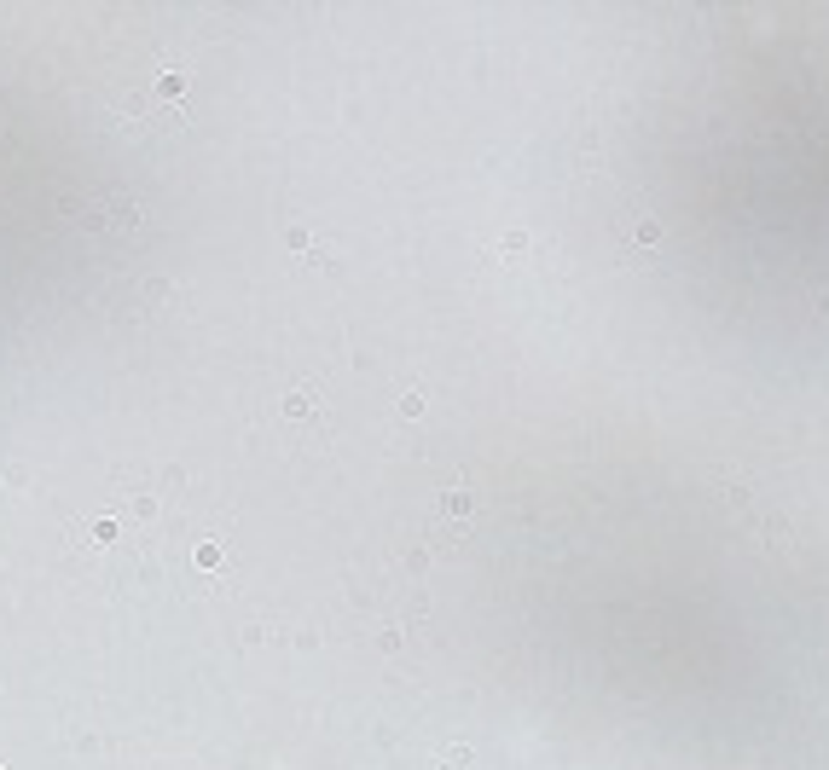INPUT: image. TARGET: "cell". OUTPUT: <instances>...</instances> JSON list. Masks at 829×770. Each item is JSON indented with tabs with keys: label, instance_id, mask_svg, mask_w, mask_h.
Listing matches in <instances>:
<instances>
[{
	"label": "cell",
	"instance_id": "6da1fadb",
	"mask_svg": "<svg viewBox=\"0 0 829 770\" xmlns=\"http://www.w3.org/2000/svg\"><path fill=\"white\" fill-rule=\"evenodd\" d=\"M157 93H162V99H180V93H186V76H180V70H169V76L157 81Z\"/></svg>",
	"mask_w": 829,
	"mask_h": 770
},
{
	"label": "cell",
	"instance_id": "7a4b0ae2",
	"mask_svg": "<svg viewBox=\"0 0 829 770\" xmlns=\"http://www.w3.org/2000/svg\"><path fill=\"white\" fill-rule=\"evenodd\" d=\"M441 510H447V516H464V510H470V493H447Z\"/></svg>",
	"mask_w": 829,
	"mask_h": 770
},
{
	"label": "cell",
	"instance_id": "3957f363",
	"mask_svg": "<svg viewBox=\"0 0 829 770\" xmlns=\"http://www.w3.org/2000/svg\"><path fill=\"white\" fill-rule=\"evenodd\" d=\"M284 412H290V417H307V412H314V400H307V394H302V388H296V394H290V405H284Z\"/></svg>",
	"mask_w": 829,
	"mask_h": 770
},
{
	"label": "cell",
	"instance_id": "277c9868",
	"mask_svg": "<svg viewBox=\"0 0 829 770\" xmlns=\"http://www.w3.org/2000/svg\"><path fill=\"white\" fill-rule=\"evenodd\" d=\"M198 568H221V545H198Z\"/></svg>",
	"mask_w": 829,
	"mask_h": 770
},
{
	"label": "cell",
	"instance_id": "5b68a950",
	"mask_svg": "<svg viewBox=\"0 0 829 770\" xmlns=\"http://www.w3.org/2000/svg\"><path fill=\"white\" fill-rule=\"evenodd\" d=\"M117 539V521H93V545H110Z\"/></svg>",
	"mask_w": 829,
	"mask_h": 770
},
{
	"label": "cell",
	"instance_id": "8992f818",
	"mask_svg": "<svg viewBox=\"0 0 829 770\" xmlns=\"http://www.w3.org/2000/svg\"><path fill=\"white\" fill-rule=\"evenodd\" d=\"M661 238V220H638V243H656Z\"/></svg>",
	"mask_w": 829,
	"mask_h": 770
},
{
	"label": "cell",
	"instance_id": "52a82bcc",
	"mask_svg": "<svg viewBox=\"0 0 829 770\" xmlns=\"http://www.w3.org/2000/svg\"><path fill=\"white\" fill-rule=\"evenodd\" d=\"M0 770H6V764H0Z\"/></svg>",
	"mask_w": 829,
	"mask_h": 770
}]
</instances>
